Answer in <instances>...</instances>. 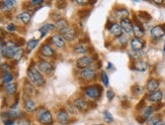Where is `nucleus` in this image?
Returning <instances> with one entry per match:
<instances>
[{"label":"nucleus","mask_w":165,"mask_h":125,"mask_svg":"<svg viewBox=\"0 0 165 125\" xmlns=\"http://www.w3.org/2000/svg\"><path fill=\"white\" fill-rule=\"evenodd\" d=\"M28 77L29 79L30 83L34 86L41 87L45 84V80H44L43 76H42V74L34 67H30L28 70Z\"/></svg>","instance_id":"nucleus-1"},{"label":"nucleus","mask_w":165,"mask_h":125,"mask_svg":"<svg viewBox=\"0 0 165 125\" xmlns=\"http://www.w3.org/2000/svg\"><path fill=\"white\" fill-rule=\"evenodd\" d=\"M18 50H20V47H18L16 44L13 43V41H7L1 50V54L3 56H5V58L13 59L15 52Z\"/></svg>","instance_id":"nucleus-2"},{"label":"nucleus","mask_w":165,"mask_h":125,"mask_svg":"<svg viewBox=\"0 0 165 125\" xmlns=\"http://www.w3.org/2000/svg\"><path fill=\"white\" fill-rule=\"evenodd\" d=\"M38 119L44 125H51L53 123V116L51 112L46 110V109H43L40 112H38Z\"/></svg>","instance_id":"nucleus-3"},{"label":"nucleus","mask_w":165,"mask_h":125,"mask_svg":"<svg viewBox=\"0 0 165 125\" xmlns=\"http://www.w3.org/2000/svg\"><path fill=\"white\" fill-rule=\"evenodd\" d=\"M101 95V90L98 86H90L87 87L85 90V96L91 100H96Z\"/></svg>","instance_id":"nucleus-4"},{"label":"nucleus","mask_w":165,"mask_h":125,"mask_svg":"<svg viewBox=\"0 0 165 125\" xmlns=\"http://www.w3.org/2000/svg\"><path fill=\"white\" fill-rule=\"evenodd\" d=\"M96 75H97V73L94 69L88 68V69H84L80 72L79 77L81 78L83 81H91L96 78Z\"/></svg>","instance_id":"nucleus-5"},{"label":"nucleus","mask_w":165,"mask_h":125,"mask_svg":"<svg viewBox=\"0 0 165 125\" xmlns=\"http://www.w3.org/2000/svg\"><path fill=\"white\" fill-rule=\"evenodd\" d=\"M61 35L65 40H68V41H72L74 40L75 36H76V31L75 29L71 27V26H68L67 28H65L63 30H61Z\"/></svg>","instance_id":"nucleus-6"},{"label":"nucleus","mask_w":165,"mask_h":125,"mask_svg":"<svg viewBox=\"0 0 165 125\" xmlns=\"http://www.w3.org/2000/svg\"><path fill=\"white\" fill-rule=\"evenodd\" d=\"M93 63V60L90 58V56H82V58L78 59L77 63H76V65L79 68V69H88V68H90V66L92 65Z\"/></svg>","instance_id":"nucleus-7"},{"label":"nucleus","mask_w":165,"mask_h":125,"mask_svg":"<svg viewBox=\"0 0 165 125\" xmlns=\"http://www.w3.org/2000/svg\"><path fill=\"white\" fill-rule=\"evenodd\" d=\"M150 33H151V36L154 40L161 39V37L165 35V26L156 25V26H154V27L151 29Z\"/></svg>","instance_id":"nucleus-8"},{"label":"nucleus","mask_w":165,"mask_h":125,"mask_svg":"<svg viewBox=\"0 0 165 125\" xmlns=\"http://www.w3.org/2000/svg\"><path fill=\"white\" fill-rule=\"evenodd\" d=\"M73 106H74V107L79 111H87L88 108H89V105H88L87 102L85 100L81 99V98L76 99L74 101V104H73Z\"/></svg>","instance_id":"nucleus-9"},{"label":"nucleus","mask_w":165,"mask_h":125,"mask_svg":"<svg viewBox=\"0 0 165 125\" xmlns=\"http://www.w3.org/2000/svg\"><path fill=\"white\" fill-rule=\"evenodd\" d=\"M121 27L123 29V31L127 33V35H130V33L133 32V24L129 18L121 20Z\"/></svg>","instance_id":"nucleus-10"},{"label":"nucleus","mask_w":165,"mask_h":125,"mask_svg":"<svg viewBox=\"0 0 165 125\" xmlns=\"http://www.w3.org/2000/svg\"><path fill=\"white\" fill-rule=\"evenodd\" d=\"M39 69L41 72H43L45 74H51L53 71V66L49 62L46 60H40L39 62Z\"/></svg>","instance_id":"nucleus-11"},{"label":"nucleus","mask_w":165,"mask_h":125,"mask_svg":"<svg viewBox=\"0 0 165 125\" xmlns=\"http://www.w3.org/2000/svg\"><path fill=\"white\" fill-rule=\"evenodd\" d=\"M145 43L140 39H137V37H134V39L131 40V48L133 51L135 52H139L142 48H144Z\"/></svg>","instance_id":"nucleus-12"},{"label":"nucleus","mask_w":165,"mask_h":125,"mask_svg":"<svg viewBox=\"0 0 165 125\" xmlns=\"http://www.w3.org/2000/svg\"><path fill=\"white\" fill-rule=\"evenodd\" d=\"M109 31L114 36L120 37L121 35H123V29L121 27V24H118V23H113L110 25Z\"/></svg>","instance_id":"nucleus-13"},{"label":"nucleus","mask_w":165,"mask_h":125,"mask_svg":"<svg viewBox=\"0 0 165 125\" xmlns=\"http://www.w3.org/2000/svg\"><path fill=\"white\" fill-rule=\"evenodd\" d=\"M57 120H58V122L61 124H66L69 122V114L67 111L65 110H61L58 112V114H57Z\"/></svg>","instance_id":"nucleus-14"},{"label":"nucleus","mask_w":165,"mask_h":125,"mask_svg":"<svg viewBox=\"0 0 165 125\" xmlns=\"http://www.w3.org/2000/svg\"><path fill=\"white\" fill-rule=\"evenodd\" d=\"M52 41H53V44L59 48H62L65 47V40L63 39L61 35H54L52 36Z\"/></svg>","instance_id":"nucleus-15"},{"label":"nucleus","mask_w":165,"mask_h":125,"mask_svg":"<svg viewBox=\"0 0 165 125\" xmlns=\"http://www.w3.org/2000/svg\"><path fill=\"white\" fill-rule=\"evenodd\" d=\"M41 54L45 56H47V58H52V56L55 55V52H54V50L49 44H44L43 47L41 48Z\"/></svg>","instance_id":"nucleus-16"},{"label":"nucleus","mask_w":165,"mask_h":125,"mask_svg":"<svg viewBox=\"0 0 165 125\" xmlns=\"http://www.w3.org/2000/svg\"><path fill=\"white\" fill-rule=\"evenodd\" d=\"M14 4H15L14 1H11V0H4V1L0 2V9L2 11H9L13 8Z\"/></svg>","instance_id":"nucleus-17"},{"label":"nucleus","mask_w":165,"mask_h":125,"mask_svg":"<svg viewBox=\"0 0 165 125\" xmlns=\"http://www.w3.org/2000/svg\"><path fill=\"white\" fill-rule=\"evenodd\" d=\"M163 97V94L161 91H155V92H151L148 95V100L151 102H159Z\"/></svg>","instance_id":"nucleus-18"},{"label":"nucleus","mask_w":165,"mask_h":125,"mask_svg":"<svg viewBox=\"0 0 165 125\" xmlns=\"http://www.w3.org/2000/svg\"><path fill=\"white\" fill-rule=\"evenodd\" d=\"M147 68L148 65L145 62H143V60H136L133 65V69L138 72H145L147 70Z\"/></svg>","instance_id":"nucleus-19"},{"label":"nucleus","mask_w":165,"mask_h":125,"mask_svg":"<svg viewBox=\"0 0 165 125\" xmlns=\"http://www.w3.org/2000/svg\"><path fill=\"white\" fill-rule=\"evenodd\" d=\"M158 88H159V82L155 80V79H151V80H149V82L147 83V90L150 93L155 92Z\"/></svg>","instance_id":"nucleus-20"},{"label":"nucleus","mask_w":165,"mask_h":125,"mask_svg":"<svg viewBox=\"0 0 165 125\" xmlns=\"http://www.w3.org/2000/svg\"><path fill=\"white\" fill-rule=\"evenodd\" d=\"M133 33L135 35V36L137 37V39H141V37L145 35V31H144V28L142 27L141 25L134 24L133 25Z\"/></svg>","instance_id":"nucleus-21"},{"label":"nucleus","mask_w":165,"mask_h":125,"mask_svg":"<svg viewBox=\"0 0 165 125\" xmlns=\"http://www.w3.org/2000/svg\"><path fill=\"white\" fill-rule=\"evenodd\" d=\"M24 114L20 111H15V110H11V111H7L5 113H3L2 116L7 117L8 119H14V118H18V117L22 116Z\"/></svg>","instance_id":"nucleus-22"},{"label":"nucleus","mask_w":165,"mask_h":125,"mask_svg":"<svg viewBox=\"0 0 165 125\" xmlns=\"http://www.w3.org/2000/svg\"><path fill=\"white\" fill-rule=\"evenodd\" d=\"M74 51H75V52H77V54H85V52L88 51V47L86 44L80 43L74 47Z\"/></svg>","instance_id":"nucleus-23"},{"label":"nucleus","mask_w":165,"mask_h":125,"mask_svg":"<svg viewBox=\"0 0 165 125\" xmlns=\"http://www.w3.org/2000/svg\"><path fill=\"white\" fill-rule=\"evenodd\" d=\"M25 108L28 112H33L36 110L37 106H36V103H34L32 99H28L25 102Z\"/></svg>","instance_id":"nucleus-24"},{"label":"nucleus","mask_w":165,"mask_h":125,"mask_svg":"<svg viewBox=\"0 0 165 125\" xmlns=\"http://www.w3.org/2000/svg\"><path fill=\"white\" fill-rule=\"evenodd\" d=\"M18 19L26 24V23H29L30 19H32V14L28 12V11H25V12H21L20 15H18Z\"/></svg>","instance_id":"nucleus-25"},{"label":"nucleus","mask_w":165,"mask_h":125,"mask_svg":"<svg viewBox=\"0 0 165 125\" xmlns=\"http://www.w3.org/2000/svg\"><path fill=\"white\" fill-rule=\"evenodd\" d=\"M128 15H129V11L125 9V8H121V9H118L116 11V17H118V19H126V18H128Z\"/></svg>","instance_id":"nucleus-26"},{"label":"nucleus","mask_w":165,"mask_h":125,"mask_svg":"<svg viewBox=\"0 0 165 125\" xmlns=\"http://www.w3.org/2000/svg\"><path fill=\"white\" fill-rule=\"evenodd\" d=\"M68 22L66 19H59V20H57L56 21V23H55V28H57L58 30H63L65 28H67L68 27Z\"/></svg>","instance_id":"nucleus-27"},{"label":"nucleus","mask_w":165,"mask_h":125,"mask_svg":"<svg viewBox=\"0 0 165 125\" xmlns=\"http://www.w3.org/2000/svg\"><path fill=\"white\" fill-rule=\"evenodd\" d=\"M16 88H17V86L15 83H10V84L5 86V91L8 95H13V94L16 92Z\"/></svg>","instance_id":"nucleus-28"},{"label":"nucleus","mask_w":165,"mask_h":125,"mask_svg":"<svg viewBox=\"0 0 165 125\" xmlns=\"http://www.w3.org/2000/svg\"><path fill=\"white\" fill-rule=\"evenodd\" d=\"M54 28H55V25L51 24V23H47V24L43 25V26H42V27L40 28V31H41V33H42V36H44L46 33L49 31V30H52V29H54Z\"/></svg>","instance_id":"nucleus-29"},{"label":"nucleus","mask_w":165,"mask_h":125,"mask_svg":"<svg viewBox=\"0 0 165 125\" xmlns=\"http://www.w3.org/2000/svg\"><path fill=\"white\" fill-rule=\"evenodd\" d=\"M38 44H39V40H34V39L29 40L28 41V44H26V47H28V52H32L33 48L38 45Z\"/></svg>","instance_id":"nucleus-30"},{"label":"nucleus","mask_w":165,"mask_h":125,"mask_svg":"<svg viewBox=\"0 0 165 125\" xmlns=\"http://www.w3.org/2000/svg\"><path fill=\"white\" fill-rule=\"evenodd\" d=\"M153 110H154V109L152 107H146L143 110V112H142V117H143L144 119H148L149 117L152 115Z\"/></svg>","instance_id":"nucleus-31"},{"label":"nucleus","mask_w":165,"mask_h":125,"mask_svg":"<svg viewBox=\"0 0 165 125\" xmlns=\"http://www.w3.org/2000/svg\"><path fill=\"white\" fill-rule=\"evenodd\" d=\"M103 119H105V121L106 123L114 122V117H113V115L110 114L109 111H105V112H103Z\"/></svg>","instance_id":"nucleus-32"},{"label":"nucleus","mask_w":165,"mask_h":125,"mask_svg":"<svg viewBox=\"0 0 165 125\" xmlns=\"http://www.w3.org/2000/svg\"><path fill=\"white\" fill-rule=\"evenodd\" d=\"M12 80H13V76L10 73H5L4 75H3V83H4V84L8 85V84H10Z\"/></svg>","instance_id":"nucleus-33"},{"label":"nucleus","mask_w":165,"mask_h":125,"mask_svg":"<svg viewBox=\"0 0 165 125\" xmlns=\"http://www.w3.org/2000/svg\"><path fill=\"white\" fill-rule=\"evenodd\" d=\"M25 93L28 94V95L29 96H32L34 94V89H33V87L32 85H29V84H25Z\"/></svg>","instance_id":"nucleus-34"},{"label":"nucleus","mask_w":165,"mask_h":125,"mask_svg":"<svg viewBox=\"0 0 165 125\" xmlns=\"http://www.w3.org/2000/svg\"><path fill=\"white\" fill-rule=\"evenodd\" d=\"M101 79H102L101 81L103 83V85H105V87L109 86V77H107L105 72H102V73H101Z\"/></svg>","instance_id":"nucleus-35"},{"label":"nucleus","mask_w":165,"mask_h":125,"mask_svg":"<svg viewBox=\"0 0 165 125\" xmlns=\"http://www.w3.org/2000/svg\"><path fill=\"white\" fill-rule=\"evenodd\" d=\"M22 54H24V51H22V48H20V50H18L16 52H15V55H14V56H13V59H15V60H20V59H21Z\"/></svg>","instance_id":"nucleus-36"},{"label":"nucleus","mask_w":165,"mask_h":125,"mask_svg":"<svg viewBox=\"0 0 165 125\" xmlns=\"http://www.w3.org/2000/svg\"><path fill=\"white\" fill-rule=\"evenodd\" d=\"M0 68H1V70L4 72V74L5 73H9V72H10V68H9L8 65H7V64H2V65L0 66Z\"/></svg>","instance_id":"nucleus-37"},{"label":"nucleus","mask_w":165,"mask_h":125,"mask_svg":"<svg viewBox=\"0 0 165 125\" xmlns=\"http://www.w3.org/2000/svg\"><path fill=\"white\" fill-rule=\"evenodd\" d=\"M106 96H107V99L109 100H113L114 97V93L113 90H109L106 92Z\"/></svg>","instance_id":"nucleus-38"},{"label":"nucleus","mask_w":165,"mask_h":125,"mask_svg":"<svg viewBox=\"0 0 165 125\" xmlns=\"http://www.w3.org/2000/svg\"><path fill=\"white\" fill-rule=\"evenodd\" d=\"M7 31H9V32H13L14 30H15V25L14 24H12V23H10V24H8L7 25Z\"/></svg>","instance_id":"nucleus-39"},{"label":"nucleus","mask_w":165,"mask_h":125,"mask_svg":"<svg viewBox=\"0 0 165 125\" xmlns=\"http://www.w3.org/2000/svg\"><path fill=\"white\" fill-rule=\"evenodd\" d=\"M118 40L122 44H125V43H127V40H128V39H127L126 35H121L120 37H118Z\"/></svg>","instance_id":"nucleus-40"},{"label":"nucleus","mask_w":165,"mask_h":125,"mask_svg":"<svg viewBox=\"0 0 165 125\" xmlns=\"http://www.w3.org/2000/svg\"><path fill=\"white\" fill-rule=\"evenodd\" d=\"M4 125H13L14 124V120L13 119H6L3 121Z\"/></svg>","instance_id":"nucleus-41"},{"label":"nucleus","mask_w":165,"mask_h":125,"mask_svg":"<svg viewBox=\"0 0 165 125\" xmlns=\"http://www.w3.org/2000/svg\"><path fill=\"white\" fill-rule=\"evenodd\" d=\"M30 3L33 5H41V4H43L44 1L43 0H33V1H30Z\"/></svg>","instance_id":"nucleus-42"},{"label":"nucleus","mask_w":165,"mask_h":125,"mask_svg":"<svg viewBox=\"0 0 165 125\" xmlns=\"http://www.w3.org/2000/svg\"><path fill=\"white\" fill-rule=\"evenodd\" d=\"M75 3H77V4H80V5H84V4H87L88 1L87 0H84V1H80V0H78V1H75Z\"/></svg>","instance_id":"nucleus-43"},{"label":"nucleus","mask_w":165,"mask_h":125,"mask_svg":"<svg viewBox=\"0 0 165 125\" xmlns=\"http://www.w3.org/2000/svg\"><path fill=\"white\" fill-rule=\"evenodd\" d=\"M153 125H165V122L163 120H158L157 122H155Z\"/></svg>","instance_id":"nucleus-44"},{"label":"nucleus","mask_w":165,"mask_h":125,"mask_svg":"<svg viewBox=\"0 0 165 125\" xmlns=\"http://www.w3.org/2000/svg\"><path fill=\"white\" fill-rule=\"evenodd\" d=\"M20 125H30V122H29V121L22 120V121H20Z\"/></svg>","instance_id":"nucleus-45"},{"label":"nucleus","mask_w":165,"mask_h":125,"mask_svg":"<svg viewBox=\"0 0 165 125\" xmlns=\"http://www.w3.org/2000/svg\"><path fill=\"white\" fill-rule=\"evenodd\" d=\"M152 3H154V4H157V5H161V4H163V1H152Z\"/></svg>","instance_id":"nucleus-46"},{"label":"nucleus","mask_w":165,"mask_h":125,"mask_svg":"<svg viewBox=\"0 0 165 125\" xmlns=\"http://www.w3.org/2000/svg\"><path fill=\"white\" fill-rule=\"evenodd\" d=\"M94 125H102V124H94Z\"/></svg>","instance_id":"nucleus-47"},{"label":"nucleus","mask_w":165,"mask_h":125,"mask_svg":"<svg viewBox=\"0 0 165 125\" xmlns=\"http://www.w3.org/2000/svg\"><path fill=\"white\" fill-rule=\"evenodd\" d=\"M163 51H164V52H165V45H164V50H163Z\"/></svg>","instance_id":"nucleus-48"},{"label":"nucleus","mask_w":165,"mask_h":125,"mask_svg":"<svg viewBox=\"0 0 165 125\" xmlns=\"http://www.w3.org/2000/svg\"><path fill=\"white\" fill-rule=\"evenodd\" d=\"M0 62H1V58H0Z\"/></svg>","instance_id":"nucleus-49"}]
</instances>
